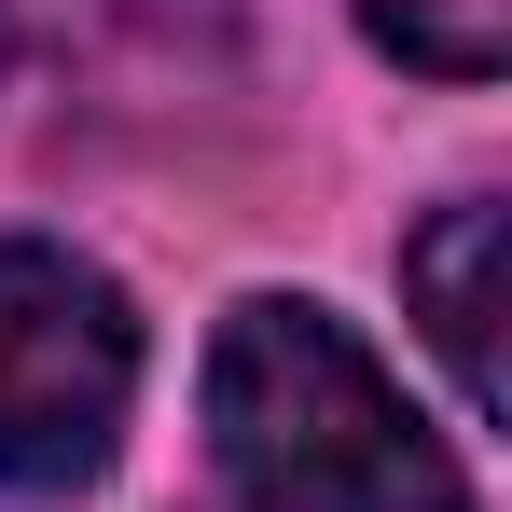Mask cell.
<instances>
[{
    "label": "cell",
    "instance_id": "1",
    "mask_svg": "<svg viewBox=\"0 0 512 512\" xmlns=\"http://www.w3.org/2000/svg\"><path fill=\"white\" fill-rule=\"evenodd\" d=\"M208 457L236 512H471L443 429L305 291H250L208 333Z\"/></svg>",
    "mask_w": 512,
    "mask_h": 512
},
{
    "label": "cell",
    "instance_id": "2",
    "mask_svg": "<svg viewBox=\"0 0 512 512\" xmlns=\"http://www.w3.org/2000/svg\"><path fill=\"white\" fill-rule=\"evenodd\" d=\"M139 402V319L84 250L0 236V499H70L111 471Z\"/></svg>",
    "mask_w": 512,
    "mask_h": 512
},
{
    "label": "cell",
    "instance_id": "3",
    "mask_svg": "<svg viewBox=\"0 0 512 512\" xmlns=\"http://www.w3.org/2000/svg\"><path fill=\"white\" fill-rule=\"evenodd\" d=\"M250 0H0V111L14 125H167L236 70Z\"/></svg>",
    "mask_w": 512,
    "mask_h": 512
},
{
    "label": "cell",
    "instance_id": "4",
    "mask_svg": "<svg viewBox=\"0 0 512 512\" xmlns=\"http://www.w3.org/2000/svg\"><path fill=\"white\" fill-rule=\"evenodd\" d=\"M402 291H416L429 346H443V374H457V402L499 416V208L457 194L416 250H402Z\"/></svg>",
    "mask_w": 512,
    "mask_h": 512
},
{
    "label": "cell",
    "instance_id": "5",
    "mask_svg": "<svg viewBox=\"0 0 512 512\" xmlns=\"http://www.w3.org/2000/svg\"><path fill=\"white\" fill-rule=\"evenodd\" d=\"M360 28L429 84H499L512 56V0H360Z\"/></svg>",
    "mask_w": 512,
    "mask_h": 512
}]
</instances>
